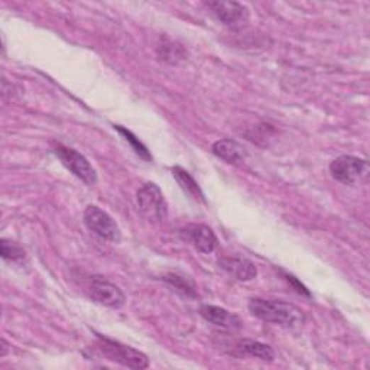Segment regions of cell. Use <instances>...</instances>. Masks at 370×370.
Returning a JSON list of instances; mask_svg holds the SVG:
<instances>
[{
    "instance_id": "6da1fadb",
    "label": "cell",
    "mask_w": 370,
    "mask_h": 370,
    "mask_svg": "<svg viewBox=\"0 0 370 370\" xmlns=\"http://www.w3.org/2000/svg\"><path fill=\"white\" fill-rule=\"evenodd\" d=\"M249 311L259 320L272 323L285 328L301 327L305 321L304 311L297 305L281 300L253 298L249 301Z\"/></svg>"
},
{
    "instance_id": "7a4b0ae2",
    "label": "cell",
    "mask_w": 370,
    "mask_h": 370,
    "mask_svg": "<svg viewBox=\"0 0 370 370\" xmlns=\"http://www.w3.org/2000/svg\"><path fill=\"white\" fill-rule=\"evenodd\" d=\"M97 349L108 360L119 363L126 367H130V369L140 370V369H146L147 366H150V360H147L146 354H143L142 352H139L133 347L125 346L119 342H113V340L100 336L99 342H97Z\"/></svg>"
},
{
    "instance_id": "3957f363",
    "label": "cell",
    "mask_w": 370,
    "mask_h": 370,
    "mask_svg": "<svg viewBox=\"0 0 370 370\" xmlns=\"http://www.w3.org/2000/svg\"><path fill=\"white\" fill-rule=\"evenodd\" d=\"M136 201L140 213L151 221H162L168 215V204L162 191L154 182H146L138 190Z\"/></svg>"
},
{
    "instance_id": "277c9868",
    "label": "cell",
    "mask_w": 370,
    "mask_h": 370,
    "mask_svg": "<svg viewBox=\"0 0 370 370\" xmlns=\"http://www.w3.org/2000/svg\"><path fill=\"white\" fill-rule=\"evenodd\" d=\"M84 225L93 233L106 240L118 243L122 239V233L116 221L97 206H89L84 210Z\"/></svg>"
},
{
    "instance_id": "5b68a950",
    "label": "cell",
    "mask_w": 370,
    "mask_h": 370,
    "mask_svg": "<svg viewBox=\"0 0 370 370\" xmlns=\"http://www.w3.org/2000/svg\"><path fill=\"white\" fill-rule=\"evenodd\" d=\"M54 152L60 158L62 165L76 175L79 179L86 182L87 185L96 184L97 172L84 155L79 154L76 150H71V147H67L64 145H58Z\"/></svg>"
},
{
    "instance_id": "8992f818",
    "label": "cell",
    "mask_w": 370,
    "mask_h": 370,
    "mask_svg": "<svg viewBox=\"0 0 370 370\" xmlns=\"http://www.w3.org/2000/svg\"><path fill=\"white\" fill-rule=\"evenodd\" d=\"M367 171L369 165L364 159L350 155L339 157L330 164V172L332 178L346 185H353L359 182L367 175Z\"/></svg>"
},
{
    "instance_id": "52a82bcc",
    "label": "cell",
    "mask_w": 370,
    "mask_h": 370,
    "mask_svg": "<svg viewBox=\"0 0 370 370\" xmlns=\"http://www.w3.org/2000/svg\"><path fill=\"white\" fill-rule=\"evenodd\" d=\"M89 297L104 307L119 310L125 305L126 297L119 286L103 279H94L89 286Z\"/></svg>"
},
{
    "instance_id": "ba28073f",
    "label": "cell",
    "mask_w": 370,
    "mask_h": 370,
    "mask_svg": "<svg viewBox=\"0 0 370 370\" xmlns=\"http://www.w3.org/2000/svg\"><path fill=\"white\" fill-rule=\"evenodd\" d=\"M208 8L221 23L232 29H240L249 21L247 8L237 2H211Z\"/></svg>"
},
{
    "instance_id": "9c48e42d",
    "label": "cell",
    "mask_w": 370,
    "mask_h": 370,
    "mask_svg": "<svg viewBox=\"0 0 370 370\" xmlns=\"http://www.w3.org/2000/svg\"><path fill=\"white\" fill-rule=\"evenodd\" d=\"M220 268L237 281H252L257 271L253 262L240 256H226L218 261Z\"/></svg>"
},
{
    "instance_id": "30bf717a",
    "label": "cell",
    "mask_w": 370,
    "mask_h": 370,
    "mask_svg": "<svg viewBox=\"0 0 370 370\" xmlns=\"http://www.w3.org/2000/svg\"><path fill=\"white\" fill-rule=\"evenodd\" d=\"M200 314L206 321L221 328H237L240 325L237 315L215 305H203L200 308Z\"/></svg>"
},
{
    "instance_id": "8fae6325",
    "label": "cell",
    "mask_w": 370,
    "mask_h": 370,
    "mask_svg": "<svg viewBox=\"0 0 370 370\" xmlns=\"http://www.w3.org/2000/svg\"><path fill=\"white\" fill-rule=\"evenodd\" d=\"M213 154L228 164H236L246 157V150L236 140L220 139L213 143Z\"/></svg>"
},
{
    "instance_id": "7c38bea8",
    "label": "cell",
    "mask_w": 370,
    "mask_h": 370,
    "mask_svg": "<svg viewBox=\"0 0 370 370\" xmlns=\"http://www.w3.org/2000/svg\"><path fill=\"white\" fill-rule=\"evenodd\" d=\"M172 175L175 178V181L178 182V185L181 187V190L187 194L189 197H191L194 201H200L204 203V194L200 189V185L197 184V181L190 175L189 171H185L181 167H174L172 168Z\"/></svg>"
},
{
    "instance_id": "4fadbf2b",
    "label": "cell",
    "mask_w": 370,
    "mask_h": 370,
    "mask_svg": "<svg viewBox=\"0 0 370 370\" xmlns=\"http://www.w3.org/2000/svg\"><path fill=\"white\" fill-rule=\"evenodd\" d=\"M189 236H190L193 245L201 253H211L217 247V237L208 226H204V225L193 226L189 230Z\"/></svg>"
},
{
    "instance_id": "5bb4252c",
    "label": "cell",
    "mask_w": 370,
    "mask_h": 370,
    "mask_svg": "<svg viewBox=\"0 0 370 370\" xmlns=\"http://www.w3.org/2000/svg\"><path fill=\"white\" fill-rule=\"evenodd\" d=\"M239 349L252 357L265 361H272L275 359V352L271 346L256 340H242L239 342Z\"/></svg>"
},
{
    "instance_id": "9a60e30c",
    "label": "cell",
    "mask_w": 370,
    "mask_h": 370,
    "mask_svg": "<svg viewBox=\"0 0 370 370\" xmlns=\"http://www.w3.org/2000/svg\"><path fill=\"white\" fill-rule=\"evenodd\" d=\"M0 254L5 259V261H11V262H19L22 259H25V252L23 249L6 239H2L0 242Z\"/></svg>"
},
{
    "instance_id": "2e32d148",
    "label": "cell",
    "mask_w": 370,
    "mask_h": 370,
    "mask_svg": "<svg viewBox=\"0 0 370 370\" xmlns=\"http://www.w3.org/2000/svg\"><path fill=\"white\" fill-rule=\"evenodd\" d=\"M115 129L126 139V142H129L130 145H132V147H133V151L139 155V157H142L143 159H147L150 161L151 159V155H150V152H147V150H146V146L130 132V130H128V129H125L123 126H115Z\"/></svg>"
},
{
    "instance_id": "e0dca14e",
    "label": "cell",
    "mask_w": 370,
    "mask_h": 370,
    "mask_svg": "<svg viewBox=\"0 0 370 370\" xmlns=\"http://www.w3.org/2000/svg\"><path fill=\"white\" fill-rule=\"evenodd\" d=\"M165 281H168L172 286H175L176 289L182 291L184 293L187 295H194L196 293V288L193 285V282H190L189 279H185L184 276H178V275H167Z\"/></svg>"
},
{
    "instance_id": "ac0fdd59",
    "label": "cell",
    "mask_w": 370,
    "mask_h": 370,
    "mask_svg": "<svg viewBox=\"0 0 370 370\" xmlns=\"http://www.w3.org/2000/svg\"><path fill=\"white\" fill-rule=\"evenodd\" d=\"M158 51H159L161 60H164V61L174 64V62H176V60H182V50L172 44H169V45L164 44L158 48Z\"/></svg>"
},
{
    "instance_id": "d6986e66",
    "label": "cell",
    "mask_w": 370,
    "mask_h": 370,
    "mask_svg": "<svg viewBox=\"0 0 370 370\" xmlns=\"http://www.w3.org/2000/svg\"><path fill=\"white\" fill-rule=\"evenodd\" d=\"M286 279H288V282L289 284H292L295 288H297V292H300V293H304V295H308V297H310V292L307 291V288L303 285V284H300L297 279H295L293 276H286Z\"/></svg>"
},
{
    "instance_id": "ffe728a7",
    "label": "cell",
    "mask_w": 370,
    "mask_h": 370,
    "mask_svg": "<svg viewBox=\"0 0 370 370\" xmlns=\"http://www.w3.org/2000/svg\"><path fill=\"white\" fill-rule=\"evenodd\" d=\"M6 353H8V344L5 340H2V353H0V357H5Z\"/></svg>"
}]
</instances>
